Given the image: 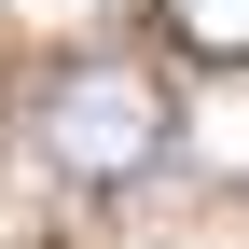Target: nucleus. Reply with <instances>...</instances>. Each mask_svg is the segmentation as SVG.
I'll use <instances>...</instances> for the list:
<instances>
[{
	"label": "nucleus",
	"instance_id": "obj_1",
	"mask_svg": "<svg viewBox=\"0 0 249 249\" xmlns=\"http://www.w3.org/2000/svg\"><path fill=\"white\" fill-rule=\"evenodd\" d=\"M42 166L83 180V194H111V180H139L152 152H166V83L139 70V55H70V70H42Z\"/></svg>",
	"mask_w": 249,
	"mask_h": 249
},
{
	"label": "nucleus",
	"instance_id": "obj_2",
	"mask_svg": "<svg viewBox=\"0 0 249 249\" xmlns=\"http://www.w3.org/2000/svg\"><path fill=\"white\" fill-rule=\"evenodd\" d=\"M166 14L180 55H208V70H249V0H152Z\"/></svg>",
	"mask_w": 249,
	"mask_h": 249
}]
</instances>
